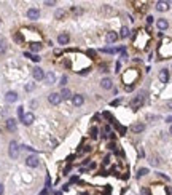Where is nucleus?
Returning <instances> with one entry per match:
<instances>
[{
  "label": "nucleus",
  "instance_id": "obj_12",
  "mask_svg": "<svg viewBox=\"0 0 172 195\" xmlns=\"http://www.w3.org/2000/svg\"><path fill=\"white\" fill-rule=\"evenodd\" d=\"M100 86H102L104 90H110L112 86H113V83H112V80H110V79H107V77H105V79L100 80Z\"/></svg>",
  "mask_w": 172,
  "mask_h": 195
},
{
  "label": "nucleus",
  "instance_id": "obj_32",
  "mask_svg": "<svg viewBox=\"0 0 172 195\" xmlns=\"http://www.w3.org/2000/svg\"><path fill=\"white\" fill-rule=\"evenodd\" d=\"M104 117H105L107 120H113V117H112L110 112H104Z\"/></svg>",
  "mask_w": 172,
  "mask_h": 195
},
{
  "label": "nucleus",
  "instance_id": "obj_13",
  "mask_svg": "<svg viewBox=\"0 0 172 195\" xmlns=\"http://www.w3.org/2000/svg\"><path fill=\"white\" fill-rule=\"evenodd\" d=\"M156 26H158L159 31H166V29L169 27V23L166 19H158V21H156Z\"/></svg>",
  "mask_w": 172,
  "mask_h": 195
},
{
  "label": "nucleus",
  "instance_id": "obj_1",
  "mask_svg": "<svg viewBox=\"0 0 172 195\" xmlns=\"http://www.w3.org/2000/svg\"><path fill=\"white\" fill-rule=\"evenodd\" d=\"M8 154H10L11 158H18V155H19V144H18L16 141H11V142H10Z\"/></svg>",
  "mask_w": 172,
  "mask_h": 195
},
{
  "label": "nucleus",
  "instance_id": "obj_20",
  "mask_svg": "<svg viewBox=\"0 0 172 195\" xmlns=\"http://www.w3.org/2000/svg\"><path fill=\"white\" fill-rule=\"evenodd\" d=\"M144 130H145V125H144V123H135V125H132V131H134V133H142Z\"/></svg>",
  "mask_w": 172,
  "mask_h": 195
},
{
  "label": "nucleus",
  "instance_id": "obj_23",
  "mask_svg": "<svg viewBox=\"0 0 172 195\" xmlns=\"http://www.w3.org/2000/svg\"><path fill=\"white\" fill-rule=\"evenodd\" d=\"M104 136H105V138H113V133H112V130H110V127H108V125L104 128Z\"/></svg>",
  "mask_w": 172,
  "mask_h": 195
},
{
  "label": "nucleus",
  "instance_id": "obj_27",
  "mask_svg": "<svg viewBox=\"0 0 172 195\" xmlns=\"http://www.w3.org/2000/svg\"><path fill=\"white\" fill-rule=\"evenodd\" d=\"M147 173H148V170H147V168H140V170L137 171V178H142V176H145Z\"/></svg>",
  "mask_w": 172,
  "mask_h": 195
},
{
  "label": "nucleus",
  "instance_id": "obj_43",
  "mask_svg": "<svg viewBox=\"0 0 172 195\" xmlns=\"http://www.w3.org/2000/svg\"><path fill=\"white\" fill-rule=\"evenodd\" d=\"M167 107H171V109H172V103H167Z\"/></svg>",
  "mask_w": 172,
  "mask_h": 195
},
{
  "label": "nucleus",
  "instance_id": "obj_17",
  "mask_svg": "<svg viewBox=\"0 0 172 195\" xmlns=\"http://www.w3.org/2000/svg\"><path fill=\"white\" fill-rule=\"evenodd\" d=\"M59 94H61L62 99H70V98H72V93H70L69 88H62V91L59 93Z\"/></svg>",
  "mask_w": 172,
  "mask_h": 195
},
{
  "label": "nucleus",
  "instance_id": "obj_30",
  "mask_svg": "<svg viewBox=\"0 0 172 195\" xmlns=\"http://www.w3.org/2000/svg\"><path fill=\"white\" fill-rule=\"evenodd\" d=\"M34 88H35L34 83H27V85H26V91H32Z\"/></svg>",
  "mask_w": 172,
  "mask_h": 195
},
{
  "label": "nucleus",
  "instance_id": "obj_26",
  "mask_svg": "<svg viewBox=\"0 0 172 195\" xmlns=\"http://www.w3.org/2000/svg\"><path fill=\"white\" fill-rule=\"evenodd\" d=\"M30 50L34 53H37V51H40V50H41V45L40 43H30Z\"/></svg>",
  "mask_w": 172,
  "mask_h": 195
},
{
  "label": "nucleus",
  "instance_id": "obj_10",
  "mask_svg": "<svg viewBox=\"0 0 172 195\" xmlns=\"http://www.w3.org/2000/svg\"><path fill=\"white\" fill-rule=\"evenodd\" d=\"M69 40H70V37H69V34H67V32H62V34L58 35L59 45H67V43H69Z\"/></svg>",
  "mask_w": 172,
  "mask_h": 195
},
{
  "label": "nucleus",
  "instance_id": "obj_3",
  "mask_svg": "<svg viewBox=\"0 0 172 195\" xmlns=\"http://www.w3.org/2000/svg\"><path fill=\"white\" fill-rule=\"evenodd\" d=\"M38 163H40V161H38L37 155H29V157L26 158V165H27V166H30V168H37Z\"/></svg>",
  "mask_w": 172,
  "mask_h": 195
},
{
  "label": "nucleus",
  "instance_id": "obj_39",
  "mask_svg": "<svg viewBox=\"0 0 172 195\" xmlns=\"http://www.w3.org/2000/svg\"><path fill=\"white\" fill-rule=\"evenodd\" d=\"M142 195H150V192H148L147 189H144V190H142Z\"/></svg>",
  "mask_w": 172,
  "mask_h": 195
},
{
  "label": "nucleus",
  "instance_id": "obj_14",
  "mask_svg": "<svg viewBox=\"0 0 172 195\" xmlns=\"http://www.w3.org/2000/svg\"><path fill=\"white\" fill-rule=\"evenodd\" d=\"M159 80H161V83H167V80H169V72H167V69H163V70L159 72Z\"/></svg>",
  "mask_w": 172,
  "mask_h": 195
},
{
  "label": "nucleus",
  "instance_id": "obj_33",
  "mask_svg": "<svg viewBox=\"0 0 172 195\" xmlns=\"http://www.w3.org/2000/svg\"><path fill=\"white\" fill-rule=\"evenodd\" d=\"M30 59H32V61H34V62H38V61H40L41 58H40V56H37V55H32V58H30Z\"/></svg>",
  "mask_w": 172,
  "mask_h": 195
},
{
  "label": "nucleus",
  "instance_id": "obj_22",
  "mask_svg": "<svg viewBox=\"0 0 172 195\" xmlns=\"http://www.w3.org/2000/svg\"><path fill=\"white\" fill-rule=\"evenodd\" d=\"M89 134H91V138H93V139H97V138H99V128L93 127L89 130Z\"/></svg>",
  "mask_w": 172,
  "mask_h": 195
},
{
  "label": "nucleus",
  "instance_id": "obj_41",
  "mask_svg": "<svg viewBox=\"0 0 172 195\" xmlns=\"http://www.w3.org/2000/svg\"><path fill=\"white\" fill-rule=\"evenodd\" d=\"M166 122H169V123H171V122H172V115H169L167 118H166Z\"/></svg>",
  "mask_w": 172,
  "mask_h": 195
},
{
  "label": "nucleus",
  "instance_id": "obj_2",
  "mask_svg": "<svg viewBox=\"0 0 172 195\" xmlns=\"http://www.w3.org/2000/svg\"><path fill=\"white\" fill-rule=\"evenodd\" d=\"M137 79V72L134 70V69H129V70L126 72L123 75V80H124V83H132L134 80Z\"/></svg>",
  "mask_w": 172,
  "mask_h": 195
},
{
  "label": "nucleus",
  "instance_id": "obj_11",
  "mask_svg": "<svg viewBox=\"0 0 172 195\" xmlns=\"http://www.w3.org/2000/svg\"><path fill=\"white\" fill-rule=\"evenodd\" d=\"M34 120H35L34 114H32V112H29V114H24V117L21 118V122H22L24 125H30L32 122H34Z\"/></svg>",
  "mask_w": 172,
  "mask_h": 195
},
{
  "label": "nucleus",
  "instance_id": "obj_16",
  "mask_svg": "<svg viewBox=\"0 0 172 195\" xmlns=\"http://www.w3.org/2000/svg\"><path fill=\"white\" fill-rule=\"evenodd\" d=\"M45 79H46V83L48 85H53V83L56 82V75H54V72H48L45 75Z\"/></svg>",
  "mask_w": 172,
  "mask_h": 195
},
{
  "label": "nucleus",
  "instance_id": "obj_28",
  "mask_svg": "<svg viewBox=\"0 0 172 195\" xmlns=\"http://www.w3.org/2000/svg\"><path fill=\"white\" fill-rule=\"evenodd\" d=\"M113 123H115V127L118 128V131H120L121 134H124V133H126V128H124V127H121V125L118 123V122H113Z\"/></svg>",
  "mask_w": 172,
  "mask_h": 195
},
{
  "label": "nucleus",
  "instance_id": "obj_31",
  "mask_svg": "<svg viewBox=\"0 0 172 195\" xmlns=\"http://www.w3.org/2000/svg\"><path fill=\"white\" fill-rule=\"evenodd\" d=\"M66 83H67V77H66V75H62V77H61V83H59V85L64 86Z\"/></svg>",
  "mask_w": 172,
  "mask_h": 195
},
{
  "label": "nucleus",
  "instance_id": "obj_21",
  "mask_svg": "<svg viewBox=\"0 0 172 195\" xmlns=\"http://www.w3.org/2000/svg\"><path fill=\"white\" fill-rule=\"evenodd\" d=\"M129 34H131V32H129V27H127V26H123V27H121L120 35H121L123 38H126V37H129Z\"/></svg>",
  "mask_w": 172,
  "mask_h": 195
},
{
  "label": "nucleus",
  "instance_id": "obj_36",
  "mask_svg": "<svg viewBox=\"0 0 172 195\" xmlns=\"http://www.w3.org/2000/svg\"><path fill=\"white\" fill-rule=\"evenodd\" d=\"M88 72H89V67H88V69H85V70H80V74H81V75H86Z\"/></svg>",
  "mask_w": 172,
  "mask_h": 195
},
{
  "label": "nucleus",
  "instance_id": "obj_29",
  "mask_svg": "<svg viewBox=\"0 0 172 195\" xmlns=\"http://www.w3.org/2000/svg\"><path fill=\"white\" fill-rule=\"evenodd\" d=\"M18 117H19V118H22V117H24V107H22V106L18 107Z\"/></svg>",
  "mask_w": 172,
  "mask_h": 195
},
{
  "label": "nucleus",
  "instance_id": "obj_5",
  "mask_svg": "<svg viewBox=\"0 0 172 195\" xmlns=\"http://www.w3.org/2000/svg\"><path fill=\"white\" fill-rule=\"evenodd\" d=\"M48 101L53 104V106H58V104L62 101V98H61V94H59V93H51V94L48 96Z\"/></svg>",
  "mask_w": 172,
  "mask_h": 195
},
{
  "label": "nucleus",
  "instance_id": "obj_38",
  "mask_svg": "<svg viewBox=\"0 0 172 195\" xmlns=\"http://www.w3.org/2000/svg\"><path fill=\"white\" fill-rule=\"evenodd\" d=\"M49 184H51V179H49V176H46V187H49Z\"/></svg>",
  "mask_w": 172,
  "mask_h": 195
},
{
  "label": "nucleus",
  "instance_id": "obj_37",
  "mask_svg": "<svg viewBox=\"0 0 172 195\" xmlns=\"http://www.w3.org/2000/svg\"><path fill=\"white\" fill-rule=\"evenodd\" d=\"M153 23V16H148L147 18V24H152Z\"/></svg>",
  "mask_w": 172,
  "mask_h": 195
},
{
  "label": "nucleus",
  "instance_id": "obj_44",
  "mask_svg": "<svg viewBox=\"0 0 172 195\" xmlns=\"http://www.w3.org/2000/svg\"><path fill=\"white\" fill-rule=\"evenodd\" d=\"M169 131H171V134H172V127H171V130H169Z\"/></svg>",
  "mask_w": 172,
  "mask_h": 195
},
{
  "label": "nucleus",
  "instance_id": "obj_35",
  "mask_svg": "<svg viewBox=\"0 0 172 195\" xmlns=\"http://www.w3.org/2000/svg\"><path fill=\"white\" fill-rule=\"evenodd\" d=\"M45 5H49V7H51V5H56V2H54V0H46Z\"/></svg>",
  "mask_w": 172,
  "mask_h": 195
},
{
  "label": "nucleus",
  "instance_id": "obj_15",
  "mask_svg": "<svg viewBox=\"0 0 172 195\" xmlns=\"http://www.w3.org/2000/svg\"><path fill=\"white\" fill-rule=\"evenodd\" d=\"M7 130L8 131H16V120L14 118H8L7 120Z\"/></svg>",
  "mask_w": 172,
  "mask_h": 195
},
{
  "label": "nucleus",
  "instance_id": "obj_18",
  "mask_svg": "<svg viewBox=\"0 0 172 195\" xmlns=\"http://www.w3.org/2000/svg\"><path fill=\"white\" fill-rule=\"evenodd\" d=\"M169 8V2H158L156 3V10L158 11H166Z\"/></svg>",
  "mask_w": 172,
  "mask_h": 195
},
{
  "label": "nucleus",
  "instance_id": "obj_34",
  "mask_svg": "<svg viewBox=\"0 0 172 195\" xmlns=\"http://www.w3.org/2000/svg\"><path fill=\"white\" fill-rule=\"evenodd\" d=\"M108 149H112V151H116V144H115V142H110V144H108Z\"/></svg>",
  "mask_w": 172,
  "mask_h": 195
},
{
  "label": "nucleus",
  "instance_id": "obj_4",
  "mask_svg": "<svg viewBox=\"0 0 172 195\" xmlns=\"http://www.w3.org/2000/svg\"><path fill=\"white\" fill-rule=\"evenodd\" d=\"M32 75H34L35 80H43V79H45V72H43V69H41V67H34Z\"/></svg>",
  "mask_w": 172,
  "mask_h": 195
},
{
  "label": "nucleus",
  "instance_id": "obj_19",
  "mask_svg": "<svg viewBox=\"0 0 172 195\" xmlns=\"http://www.w3.org/2000/svg\"><path fill=\"white\" fill-rule=\"evenodd\" d=\"M118 40V35L115 34V32H108V34H107V42H108V43H115V42Z\"/></svg>",
  "mask_w": 172,
  "mask_h": 195
},
{
  "label": "nucleus",
  "instance_id": "obj_7",
  "mask_svg": "<svg viewBox=\"0 0 172 195\" xmlns=\"http://www.w3.org/2000/svg\"><path fill=\"white\" fill-rule=\"evenodd\" d=\"M18 93L16 91H7V94H5V101L7 103H16L18 101Z\"/></svg>",
  "mask_w": 172,
  "mask_h": 195
},
{
  "label": "nucleus",
  "instance_id": "obj_6",
  "mask_svg": "<svg viewBox=\"0 0 172 195\" xmlns=\"http://www.w3.org/2000/svg\"><path fill=\"white\" fill-rule=\"evenodd\" d=\"M27 18L29 19H38V18H40V10H38V8H29L27 10Z\"/></svg>",
  "mask_w": 172,
  "mask_h": 195
},
{
  "label": "nucleus",
  "instance_id": "obj_40",
  "mask_svg": "<svg viewBox=\"0 0 172 195\" xmlns=\"http://www.w3.org/2000/svg\"><path fill=\"white\" fill-rule=\"evenodd\" d=\"M3 190H5V189H3V184H0V195L3 194Z\"/></svg>",
  "mask_w": 172,
  "mask_h": 195
},
{
  "label": "nucleus",
  "instance_id": "obj_42",
  "mask_svg": "<svg viewBox=\"0 0 172 195\" xmlns=\"http://www.w3.org/2000/svg\"><path fill=\"white\" fill-rule=\"evenodd\" d=\"M40 195H48V190H46V189H45V190L41 192V194H40Z\"/></svg>",
  "mask_w": 172,
  "mask_h": 195
},
{
  "label": "nucleus",
  "instance_id": "obj_25",
  "mask_svg": "<svg viewBox=\"0 0 172 195\" xmlns=\"http://www.w3.org/2000/svg\"><path fill=\"white\" fill-rule=\"evenodd\" d=\"M7 47H8L7 42H5V40H0V55H3V53L7 51Z\"/></svg>",
  "mask_w": 172,
  "mask_h": 195
},
{
  "label": "nucleus",
  "instance_id": "obj_9",
  "mask_svg": "<svg viewBox=\"0 0 172 195\" xmlns=\"http://www.w3.org/2000/svg\"><path fill=\"white\" fill-rule=\"evenodd\" d=\"M72 103H73V106H81L83 103H85V96L83 94H73L72 96Z\"/></svg>",
  "mask_w": 172,
  "mask_h": 195
},
{
  "label": "nucleus",
  "instance_id": "obj_8",
  "mask_svg": "<svg viewBox=\"0 0 172 195\" xmlns=\"http://www.w3.org/2000/svg\"><path fill=\"white\" fill-rule=\"evenodd\" d=\"M142 104H144V96H135L134 99L131 101V107H132V109H139Z\"/></svg>",
  "mask_w": 172,
  "mask_h": 195
},
{
  "label": "nucleus",
  "instance_id": "obj_24",
  "mask_svg": "<svg viewBox=\"0 0 172 195\" xmlns=\"http://www.w3.org/2000/svg\"><path fill=\"white\" fill-rule=\"evenodd\" d=\"M64 14H66V11H64V10H61V8H59V10H56V13H54V18H56V19H62V18H64Z\"/></svg>",
  "mask_w": 172,
  "mask_h": 195
}]
</instances>
